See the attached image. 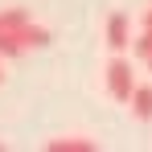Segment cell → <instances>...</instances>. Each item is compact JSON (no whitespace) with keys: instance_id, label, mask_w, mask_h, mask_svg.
Returning a JSON list of instances; mask_svg holds the SVG:
<instances>
[{"instance_id":"cell-3","label":"cell","mask_w":152,"mask_h":152,"mask_svg":"<svg viewBox=\"0 0 152 152\" xmlns=\"http://www.w3.org/2000/svg\"><path fill=\"white\" fill-rule=\"evenodd\" d=\"M103 37H107V50L111 53H124L132 45V17L127 12H111L107 25H103Z\"/></svg>"},{"instance_id":"cell-9","label":"cell","mask_w":152,"mask_h":152,"mask_svg":"<svg viewBox=\"0 0 152 152\" xmlns=\"http://www.w3.org/2000/svg\"><path fill=\"white\" fill-rule=\"evenodd\" d=\"M148 4H152V0H148Z\"/></svg>"},{"instance_id":"cell-1","label":"cell","mask_w":152,"mask_h":152,"mask_svg":"<svg viewBox=\"0 0 152 152\" xmlns=\"http://www.w3.org/2000/svg\"><path fill=\"white\" fill-rule=\"evenodd\" d=\"M50 41H53V33L29 17L21 25L0 29V58H21V53H29V50H45Z\"/></svg>"},{"instance_id":"cell-4","label":"cell","mask_w":152,"mask_h":152,"mask_svg":"<svg viewBox=\"0 0 152 152\" xmlns=\"http://www.w3.org/2000/svg\"><path fill=\"white\" fill-rule=\"evenodd\" d=\"M132 50L140 53V62L152 70V8L144 12V21H140V37H132Z\"/></svg>"},{"instance_id":"cell-8","label":"cell","mask_w":152,"mask_h":152,"mask_svg":"<svg viewBox=\"0 0 152 152\" xmlns=\"http://www.w3.org/2000/svg\"><path fill=\"white\" fill-rule=\"evenodd\" d=\"M0 152H4V144H0Z\"/></svg>"},{"instance_id":"cell-6","label":"cell","mask_w":152,"mask_h":152,"mask_svg":"<svg viewBox=\"0 0 152 152\" xmlns=\"http://www.w3.org/2000/svg\"><path fill=\"white\" fill-rule=\"evenodd\" d=\"M45 148L50 152H95L99 144H95L91 136H58V140H50Z\"/></svg>"},{"instance_id":"cell-7","label":"cell","mask_w":152,"mask_h":152,"mask_svg":"<svg viewBox=\"0 0 152 152\" xmlns=\"http://www.w3.org/2000/svg\"><path fill=\"white\" fill-rule=\"evenodd\" d=\"M0 82H4V58H0Z\"/></svg>"},{"instance_id":"cell-5","label":"cell","mask_w":152,"mask_h":152,"mask_svg":"<svg viewBox=\"0 0 152 152\" xmlns=\"http://www.w3.org/2000/svg\"><path fill=\"white\" fill-rule=\"evenodd\" d=\"M132 115L140 124H152V82H140L136 95H132Z\"/></svg>"},{"instance_id":"cell-2","label":"cell","mask_w":152,"mask_h":152,"mask_svg":"<svg viewBox=\"0 0 152 152\" xmlns=\"http://www.w3.org/2000/svg\"><path fill=\"white\" fill-rule=\"evenodd\" d=\"M103 82H107V95L115 103H132L136 86H140V78H136V70H132L127 58H111L107 70H103Z\"/></svg>"}]
</instances>
